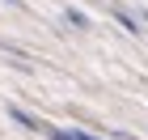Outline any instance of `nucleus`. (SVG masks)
Listing matches in <instances>:
<instances>
[{
    "instance_id": "f257e3e1",
    "label": "nucleus",
    "mask_w": 148,
    "mask_h": 140,
    "mask_svg": "<svg viewBox=\"0 0 148 140\" xmlns=\"http://www.w3.org/2000/svg\"><path fill=\"white\" fill-rule=\"evenodd\" d=\"M9 119L17 123V128H25V132H47V123H42V119H34L30 110H21V106H9Z\"/></svg>"
},
{
    "instance_id": "f03ea898",
    "label": "nucleus",
    "mask_w": 148,
    "mask_h": 140,
    "mask_svg": "<svg viewBox=\"0 0 148 140\" xmlns=\"http://www.w3.org/2000/svg\"><path fill=\"white\" fill-rule=\"evenodd\" d=\"M42 136H47V140H102V136H93V132H80V128H47Z\"/></svg>"
},
{
    "instance_id": "7ed1b4c3",
    "label": "nucleus",
    "mask_w": 148,
    "mask_h": 140,
    "mask_svg": "<svg viewBox=\"0 0 148 140\" xmlns=\"http://www.w3.org/2000/svg\"><path fill=\"white\" fill-rule=\"evenodd\" d=\"M114 13V21H119V26H123V30H127V34H144V30H140V21H136V17H131V13H127V9H110Z\"/></svg>"
},
{
    "instance_id": "20e7f679",
    "label": "nucleus",
    "mask_w": 148,
    "mask_h": 140,
    "mask_svg": "<svg viewBox=\"0 0 148 140\" xmlns=\"http://www.w3.org/2000/svg\"><path fill=\"white\" fill-rule=\"evenodd\" d=\"M64 17H68V26H76V30H89V17L80 9H64Z\"/></svg>"
},
{
    "instance_id": "39448f33",
    "label": "nucleus",
    "mask_w": 148,
    "mask_h": 140,
    "mask_svg": "<svg viewBox=\"0 0 148 140\" xmlns=\"http://www.w3.org/2000/svg\"><path fill=\"white\" fill-rule=\"evenodd\" d=\"M0 4H13V9H21V0H0Z\"/></svg>"
},
{
    "instance_id": "423d86ee",
    "label": "nucleus",
    "mask_w": 148,
    "mask_h": 140,
    "mask_svg": "<svg viewBox=\"0 0 148 140\" xmlns=\"http://www.w3.org/2000/svg\"><path fill=\"white\" fill-rule=\"evenodd\" d=\"M144 21H148V13H144Z\"/></svg>"
}]
</instances>
